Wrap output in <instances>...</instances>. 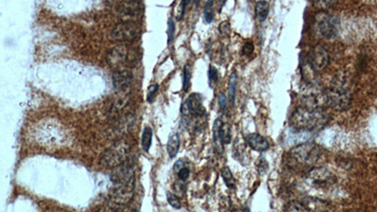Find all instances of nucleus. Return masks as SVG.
<instances>
[{
	"instance_id": "obj_24",
	"label": "nucleus",
	"mask_w": 377,
	"mask_h": 212,
	"mask_svg": "<svg viewBox=\"0 0 377 212\" xmlns=\"http://www.w3.org/2000/svg\"><path fill=\"white\" fill-rule=\"evenodd\" d=\"M222 140L223 144L229 145L231 142V130H230V126L228 123H223L222 127Z\"/></svg>"
},
{
	"instance_id": "obj_30",
	"label": "nucleus",
	"mask_w": 377,
	"mask_h": 212,
	"mask_svg": "<svg viewBox=\"0 0 377 212\" xmlns=\"http://www.w3.org/2000/svg\"><path fill=\"white\" fill-rule=\"evenodd\" d=\"M254 44L251 42H246L243 46V54L245 56H250L254 52Z\"/></svg>"
},
{
	"instance_id": "obj_15",
	"label": "nucleus",
	"mask_w": 377,
	"mask_h": 212,
	"mask_svg": "<svg viewBox=\"0 0 377 212\" xmlns=\"http://www.w3.org/2000/svg\"><path fill=\"white\" fill-rule=\"evenodd\" d=\"M180 147V140L179 136L176 132H173L168 139L167 142V153L171 159H174L178 153Z\"/></svg>"
},
{
	"instance_id": "obj_18",
	"label": "nucleus",
	"mask_w": 377,
	"mask_h": 212,
	"mask_svg": "<svg viewBox=\"0 0 377 212\" xmlns=\"http://www.w3.org/2000/svg\"><path fill=\"white\" fill-rule=\"evenodd\" d=\"M237 82H238V77L236 72H233L229 80V93L230 103L232 106L235 104V96H236V88H237Z\"/></svg>"
},
{
	"instance_id": "obj_17",
	"label": "nucleus",
	"mask_w": 377,
	"mask_h": 212,
	"mask_svg": "<svg viewBox=\"0 0 377 212\" xmlns=\"http://www.w3.org/2000/svg\"><path fill=\"white\" fill-rule=\"evenodd\" d=\"M255 14L258 22H264L269 14V3L266 1H257L255 6Z\"/></svg>"
},
{
	"instance_id": "obj_25",
	"label": "nucleus",
	"mask_w": 377,
	"mask_h": 212,
	"mask_svg": "<svg viewBox=\"0 0 377 212\" xmlns=\"http://www.w3.org/2000/svg\"><path fill=\"white\" fill-rule=\"evenodd\" d=\"M159 85L158 84H153V85H150L147 89V102L149 103H152L155 98H156V95L158 93L159 91Z\"/></svg>"
},
{
	"instance_id": "obj_7",
	"label": "nucleus",
	"mask_w": 377,
	"mask_h": 212,
	"mask_svg": "<svg viewBox=\"0 0 377 212\" xmlns=\"http://www.w3.org/2000/svg\"><path fill=\"white\" fill-rule=\"evenodd\" d=\"M315 25L318 32L326 39H332L337 35L338 20L335 15L320 13L316 16Z\"/></svg>"
},
{
	"instance_id": "obj_27",
	"label": "nucleus",
	"mask_w": 377,
	"mask_h": 212,
	"mask_svg": "<svg viewBox=\"0 0 377 212\" xmlns=\"http://www.w3.org/2000/svg\"><path fill=\"white\" fill-rule=\"evenodd\" d=\"M175 22L172 18L169 19L168 21V29H167V36H168V44L173 41L174 36H175Z\"/></svg>"
},
{
	"instance_id": "obj_28",
	"label": "nucleus",
	"mask_w": 377,
	"mask_h": 212,
	"mask_svg": "<svg viewBox=\"0 0 377 212\" xmlns=\"http://www.w3.org/2000/svg\"><path fill=\"white\" fill-rule=\"evenodd\" d=\"M209 81L213 84H215L216 82L219 80V72L218 70L216 69L215 67L210 65L209 66Z\"/></svg>"
},
{
	"instance_id": "obj_21",
	"label": "nucleus",
	"mask_w": 377,
	"mask_h": 212,
	"mask_svg": "<svg viewBox=\"0 0 377 212\" xmlns=\"http://www.w3.org/2000/svg\"><path fill=\"white\" fill-rule=\"evenodd\" d=\"M285 212H312L308 207H306L304 204L298 202V201H292L290 202L286 209Z\"/></svg>"
},
{
	"instance_id": "obj_20",
	"label": "nucleus",
	"mask_w": 377,
	"mask_h": 212,
	"mask_svg": "<svg viewBox=\"0 0 377 212\" xmlns=\"http://www.w3.org/2000/svg\"><path fill=\"white\" fill-rule=\"evenodd\" d=\"M221 174H222L223 180H224V182H225V184L227 185V187L229 188V189H231V190L235 189V187H236V180H235L232 172L230 171L229 167H228V166L223 167V169L221 171Z\"/></svg>"
},
{
	"instance_id": "obj_35",
	"label": "nucleus",
	"mask_w": 377,
	"mask_h": 212,
	"mask_svg": "<svg viewBox=\"0 0 377 212\" xmlns=\"http://www.w3.org/2000/svg\"><path fill=\"white\" fill-rule=\"evenodd\" d=\"M229 22H223L220 26H219V30L222 34H229Z\"/></svg>"
},
{
	"instance_id": "obj_11",
	"label": "nucleus",
	"mask_w": 377,
	"mask_h": 212,
	"mask_svg": "<svg viewBox=\"0 0 377 212\" xmlns=\"http://www.w3.org/2000/svg\"><path fill=\"white\" fill-rule=\"evenodd\" d=\"M182 111L191 115L204 116L207 111L203 105V98L200 93H191L182 106Z\"/></svg>"
},
{
	"instance_id": "obj_37",
	"label": "nucleus",
	"mask_w": 377,
	"mask_h": 212,
	"mask_svg": "<svg viewBox=\"0 0 377 212\" xmlns=\"http://www.w3.org/2000/svg\"><path fill=\"white\" fill-rule=\"evenodd\" d=\"M242 212H250V210L248 208H245Z\"/></svg>"
},
{
	"instance_id": "obj_3",
	"label": "nucleus",
	"mask_w": 377,
	"mask_h": 212,
	"mask_svg": "<svg viewBox=\"0 0 377 212\" xmlns=\"http://www.w3.org/2000/svg\"><path fill=\"white\" fill-rule=\"evenodd\" d=\"M129 154L130 145L126 141L117 142L101 155L99 164L106 168H117L127 161Z\"/></svg>"
},
{
	"instance_id": "obj_12",
	"label": "nucleus",
	"mask_w": 377,
	"mask_h": 212,
	"mask_svg": "<svg viewBox=\"0 0 377 212\" xmlns=\"http://www.w3.org/2000/svg\"><path fill=\"white\" fill-rule=\"evenodd\" d=\"M132 79L133 77L130 71L126 69L117 70L112 74L113 87L118 91H124L131 85Z\"/></svg>"
},
{
	"instance_id": "obj_26",
	"label": "nucleus",
	"mask_w": 377,
	"mask_h": 212,
	"mask_svg": "<svg viewBox=\"0 0 377 212\" xmlns=\"http://www.w3.org/2000/svg\"><path fill=\"white\" fill-rule=\"evenodd\" d=\"M167 201L171 205V207H173L175 210L181 209V202L178 197L175 196V194H173L171 192H167Z\"/></svg>"
},
{
	"instance_id": "obj_10",
	"label": "nucleus",
	"mask_w": 377,
	"mask_h": 212,
	"mask_svg": "<svg viewBox=\"0 0 377 212\" xmlns=\"http://www.w3.org/2000/svg\"><path fill=\"white\" fill-rule=\"evenodd\" d=\"M309 63L314 72L323 71L329 64V54L323 45H315L310 52Z\"/></svg>"
},
{
	"instance_id": "obj_36",
	"label": "nucleus",
	"mask_w": 377,
	"mask_h": 212,
	"mask_svg": "<svg viewBox=\"0 0 377 212\" xmlns=\"http://www.w3.org/2000/svg\"><path fill=\"white\" fill-rule=\"evenodd\" d=\"M128 212L127 211H124V210H117L116 212Z\"/></svg>"
},
{
	"instance_id": "obj_5",
	"label": "nucleus",
	"mask_w": 377,
	"mask_h": 212,
	"mask_svg": "<svg viewBox=\"0 0 377 212\" xmlns=\"http://www.w3.org/2000/svg\"><path fill=\"white\" fill-rule=\"evenodd\" d=\"M322 153V148L318 145L311 142H306L293 147L290 151V156L301 165L311 166L321 158Z\"/></svg>"
},
{
	"instance_id": "obj_33",
	"label": "nucleus",
	"mask_w": 377,
	"mask_h": 212,
	"mask_svg": "<svg viewBox=\"0 0 377 212\" xmlns=\"http://www.w3.org/2000/svg\"><path fill=\"white\" fill-rule=\"evenodd\" d=\"M257 170L261 174L265 172H267V170H268V162L263 158H261L260 160H259V163H258V166H257Z\"/></svg>"
},
{
	"instance_id": "obj_1",
	"label": "nucleus",
	"mask_w": 377,
	"mask_h": 212,
	"mask_svg": "<svg viewBox=\"0 0 377 212\" xmlns=\"http://www.w3.org/2000/svg\"><path fill=\"white\" fill-rule=\"evenodd\" d=\"M111 179L115 187L109 198V206L120 209L128 205L134 196L135 174L134 168L131 164L126 162L115 168L111 175Z\"/></svg>"
},
{
	"instance_id": "obj_31",
	"label": "nucleus",
	"mask_w": 377,
	"mask_h": 212,
	"mask_svg": "<svg viewBox=\"0 0 377 212\" xmlns=\"http://www.w3.org/2000/svg\"><path fill=\"white\" fill-rule=\"evenodd\" d=\"M178 178L182 181H186L189 176V170L187 167H182L178 172H177Z\"/></svg>"
},
{
	"instance_id": "obj_6",
	"label": "nucleus",
	"mask_w": 377,
	"mask_h": 212,
	"mask_svg": "<svg viewBox=\"0 0 377 212\" xmlns=\"http://www.w3.org/2000/svg\"><path fill=\"white\" fill-rule=\"evenodd\" d=\"M136 51L126 45H117L111 48L107 54V62L108 65L112 68H123L129 64L134 63L136 60Z\"/></svg>"
},
{
	"instance_id": "obj_2",
	"label": "nucleus",
	"mask_w": 377,
	"mask_h": 212,
	"mask_svg": "<svg viewBox=\"0 0 377 212\" xmlns=\"http://www.w3.org/2000/svg\"><path fill=\"white\" fill-rule=\"evenodd\" d=\"M328 114L323 106L302 104L293 113L291 127L299 132H310L323 128L328 123Z\"/></svg>"
},
{
	"instance_id": "obj_22",
	"label": "nucleus",
	"mask_w": 377,
	"mask_h": 212,
	"mask_svg": "<svg viewBox=\"0 0 377 212\" xmlns=\"http://www.w3.org/2000/svg\"><path fill=\"white\" fill-rule=\"evenodd\" d=\"M213 1H208L204 9V19L207 24H210L213 21Z\"/></svg>"
},
{
	"instance_id": "obj_16",
	"label": "nucleus",
	"mask_w": 377,
	"mask_h": 212,
	"mask_svg": "<svg viewBox=\"0 0 377 212\" xmlns=\"http://www.w3.org/2000/svg\"><path fill=\"white\" fill-rule=\"evenodd\" d=\"M310 177L313 181H316L318 183H326L333 178L332 173H330L323 168L314 169L313 171H311L310 172Z\"/></svg>"
},
{
	"instance_id": "obj_34",
	"label": "nucleus",
	"mask_w": 377,
	"mask_h": 212,
	"mask_svg": "<svg viewBox=\"0 0 377 212\" xmlns=\"http://www.w3.org/2000/svg\"><path fill=\"white\" fill-rule=\"evenodd\" d=\"M218 103H219V106L220 108L224 109L227 107L228 105V99H227V96L225 93H220L219 94V97H218Z\"/></svg>"
},
{
	"instance_id": "obj_14",
	"label": "nucleus",
	"mask_w": 377,
	"mask_h": 212,
	"mask_svg": "<svg viewBox=\"0 0 377 212\" xmlns=\"http://www.w3.org/2000/svg\"><path fill=\"white\" fill-rule=\"evenodd\" d=\"M222 127H223V121L221 118H217L213 124L212 134H213L215 149L219 153H222L224 150V144L222 140Z\"/></svg>"
},
{
	"instance_id": "obj_32",
	"label": "nucleus",
	"mask_w": 377,
	"mask_h": 212,
	"mask_svg": "<svg viewBox=\"0 0 377 212\" xmlns=\"http://www.w3.org/2000/svg\"><path fill=\"white\" fill-rule=\"evenodd\" d=\"M188 4H189V1H187V0L181 1V3L179 4V10H178V14H177V20H181V19L183 18L184 14H185V10H186L185 8H186V6H187Z\"/></svg>"
},
{
	"instance_id": "obj_13",
	"label": "nucleus",
	"mask_w": 377,
	"mask_h": 212,
	"mask_svg": "<svg viewBox=\"0 0 377 212\" xmlns=\"http://www.w3.org/2000/svg\"><path fill=\"white\" fill-rule=\"evenodd\" d=\"M245 141L249 147L256 152H264L269 149V142L266 138H264L258 133L248 134L245 137Z\"/></svg>"
},
{
	"instance_id": "obj_4",
	"label": "nucleus",
	"mask_w": 377,
	"mask_h": 212,
	"mask_svg": "<svg viewBox=\"0 0 377 212\" xmlns=\"http://www.w3.org/2000/svg\"><path fill=\"white\" fill-rule=\"evenodd\" d=\"M352 93L342 86H334L323 93L324 104L337 111L348 109L352 104Z\"/></svg>"
},
{
	"instance_id": "obj_8",
	"label": "nucleus",
	"mask_w": 377,
	"mask_h": 212,
	"mask_svg": "<svg viewBox=\"0 0 377 212\" xmlns=\"http://www.w3.org/2000/svg\"><path fill=\"white\" fill-rule=\"evenodd\" d=\"M141 34V27L134 21H125L117 24L111 30V37L121 42H132Z\"/></svg>"
},
{
	"instance_id": "obj_29",
	"label": "nucleus",
	"mask_w": 377,
	"mask_h": 212,
	"mask_svg": "<svg viewBox=\"0 0 377 212\" xmlns=\"http://www.w3.org/2000/svg\"><path fill=\"white\" fill-rule=\"evenodd\" d=\"M313 4L317 8L324 10V9H328V8L334 6L335 2H332V1H315V2H313Z\"/></svg>"
},
{
	"instance_id": "obj_19",
	"label": "nucleus",
	"mask_w": 377,
	"mask_h": 212,
	"mask_svg": "<svg viewBox=\"0 0 377 212\" xmlns=\"http://www.w3.org/2000/svg\"><path fill=\"white\" fill-rule=\"evenodd\" d=\"M153 139V130L151 127H146L142 135V147L145 152H148Z\"/></svg>"
},
{
	"instance_id": "obj_9",
	"label": "nucleus",
	"mask_w": 377,
	"mask_h": 212,
	"mask_svg": "<svg viewBox=\"0 0 377 212\" xmlns=\"http://www.w3.org/2000/svg\"><path fill=\"white\" fill-rule=\"evenodd\" d=\"M116 12L126 21H132L142 15L144 6L140 1H124L117 5Z\"/></svg>"
},
{
	"instance_id": "obj_23",
	"label": "nucleus",
	"mask_w": 377,
	"mask_h": 212,
	"mask_svg": "<svg viewBox=\"0 0 377 212\" xmlns=\"http://www.w3.org/2000/svg\"><path fill=\"white\" fill-rule=\"evenodd\" d=\"M191 79V69L189 64H186L183 69V78H182V89L184 92H188Z\"/></svg>"
}]
</instances>
